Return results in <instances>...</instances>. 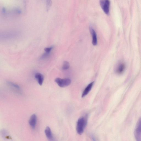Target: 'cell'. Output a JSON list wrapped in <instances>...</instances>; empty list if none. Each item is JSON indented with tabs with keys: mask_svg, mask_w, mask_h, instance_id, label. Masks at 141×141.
<instances>
[{
	"mask_svg": "<svg viewBox=\"0 0 141 141\" xmlns=\"http://www.w3.org/2000/svg\"><path fill=\"white\" fill-rule=\"evenodd\" d=\"M55 82L61 88H64L70 85L71 83V81L70 79H61L57 78L55 79Z\"/></svg>",
	"mask_w": 141,
	"mask_h": 141,
	"instance_id": "2",
	"label": "cell"
},
{
	"mask_svg": "<svg viewBox=\"0 0 141 141\" xmlns=\"http://www.w3.org/2000/svg\"><path fill=\"white\" fill-rule=\"evenodd\" d=\"M7 83H8L9 85L12 86L13 88H15V89H20V87L18 85L15 84H14L12 82H7Z\"/></svg>",
	"mask_w": 141,
	"mask_h": 141,
	"instance_id": "13",
	"label": "cell"
},
{
	"mask_svg": "<svg viewBox=\"0 0 141 141\" xmlns=\"http://www.w3.org/2000/svg\"><path fill=\"white\" fill-rule=\"evenodd\" d=\"M90 30L92 36L93 45L94 46H96L97 44V39L96 32L92 27H90Z\"/></svg>",
	"mask_w": 141,
	"mask_h": 141,
	"instance_id": "8",
	"label": "cell"
},
{
	"mask_svg": "<svg viewBox=\"0 0 141 141\" xmlns=\"http://www.w3.org/2000/svg\"><path fill=\"white\" fill-rule=\"evenodd\" d=\"M100 4L103 11L107 15L110 14V2L109 0H100Z\"/></svg>",
	"mask_w": 141,
	"mask_h": 141,
	"instance_id": "4",
	"label": "cell"
},
{
	"mask_svg": "<svg viewBox=\"0 0 141 141\" xmlns=\"http://www.w3.org/2000/svg\"><path fill=\"white\" fill-rule=\"evenodd\" d=\"M134 135L136 140L141 141V117L137 122L135 130Z\"/></svg>",
	"mask_w": 141,
	"mask_h": 141,
	"instance_id": "3",
	"label": "cell"
},
{
	"mask_svg": "<svg viewBox=\"0 0 141 141\" xmlns=\"http://www.w3.org/2000/svg\"><path fill=\"white\" fill-rule=\"evenodd\" d=\"M35 77L37 79L39 85H42L44 80V76L40 73H37L35 74Z\"/></svg>",
	"mask_w": 141,
	"mask_h": 141,
	"instance_id": "7",
	"label": "cell"
},
{
	"mask_svg": "<svg viewBox=\"0 0 141 141\" xmlns=\"http://www.w3.org/2000/svg\"><path fill=\"white\" fill-rule=\"evenodd\" d=\"M50 53H48L45 52L43 54L41 57V60L45 59L48 58L50 55Z\"/></svg>",
	"mask_w": 141,
	"mask_h": 141,
	"instance_id": "15",
	"label": "cell"
},
{
	"mask_svg": "<svg viewBox=\"0 0 141 141\" xmlns=\"http://www.w3.org/2000/svg\"><path fill=\"white\" fill-rule=\"evenodd\" d=\"M125 67V64L124 63H120L117 66L116 69V72L118 74H121L124 71Z\"/></svg>",
	"mask_w": 141,
	"mask_h": 141,
	"instance_id": "10",
	"label": "cell"
},
{
	"mask_svg": "<svg viewBox=\"0 0 141 141\" xmlns=\"http://www.w3.org/2000/svg\"><path fill=\"white\" fill-rule=\"evenodd\" d=\"M94 83V82H92L89 84L84 90L82 94V97H83L86 96L89 93L92 88Z\"/></svg>",
	"mask_w": 141,
	"mask_h": 141,
	"instance_id": "9",
	"label": "cell"
},
{
	"mask_svg": "<svg viewBox=\"0 0 141 141\" xmlns=\"http://www.w3.org/2000/svg\"><path fill=\"white\" fill-rule=\"evenodd\" d=\"M88 116H87L79 118L78 121L77 131L78 134L81 135L83 133L87 124Z\"/></svg>",
	"mask_w": 141,
	"mask_h": 141,
	"instance_id": "1",
	"label": "cell"
},
{
	"mask_svg": "<svg viewBox=\"0 0 141 141\" xmlns=\"http://www.w3.org/2000/svg\"><path fill=\"white\" fill-rule=\"evenodd\" d=\"M53 48V46H50L49 47L46 48L44 49L46 53H50Z\"/></svg>",
	"mask_w": 141,
	"mask_h": 141,
	"instance_id": "14",
	"label": "cell"
},
{
	"mask_svg": "<svg viewBox=\"0 0 141 141\" xmlns=\"http://www.w3.org/2000/svg\"><path fill=\"white\" fill-rule=\"evenodd\" d=\"M45 133L47 138L50 141L53 140L54 138L51 129L49 126H47L46 128Z\"/></svg>",
	"mask_w": 141,
	"mask_h": 141,
	"instance_id": "6",
	"label": "cell"
},
{
	"mask_svg": "<svg viewBox=\"0 0 141 141\" xmlns=\"http://www.w3.org/2000/svg\"><path fill=\"white\" fill-rule=\"evenodd\" d=\"M37 115L35 114H32L29 121V124L32 129H34L35 128L37 125Z\"/></svg>",
	"mask_w": 141,
	"mask_h": 141,
	"instance_id": "5",
	"label": "cell"
},
{
	"mask_svg": "<svg viewBox=\"0 0 141 141\" xmlns=\"http://www.w3.org/2000/svg\"><path fill=\"white\" fill-rule=\"evenodd\" d=\"M70 67V64L67 61H64L62 66V69L63 70H66L68 69Z\"/></svg>",
	"mask_w": 141,
	"mask_h": 141,
	"instance_id": "12",
	"label": "cell"
},
{
	"mask_svg": "<svg viewBox=\"0 0 141 141\" xmlns=\"http://www.w3.org/2000/svg\"><path fill=\"white\" fill-rule=\"evenodd\" d=\"M52 5V0H46V9L48 11L50 9Z\"/></svg>",
	"mask_w": 141,
	"mask_h": 141,
	"instance_id": "11",
	"label": "cell"
}]
</instances>
